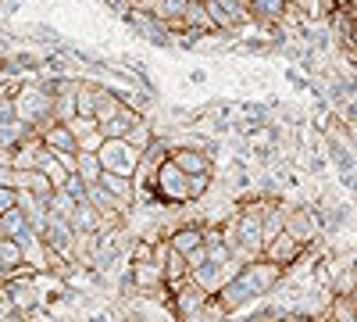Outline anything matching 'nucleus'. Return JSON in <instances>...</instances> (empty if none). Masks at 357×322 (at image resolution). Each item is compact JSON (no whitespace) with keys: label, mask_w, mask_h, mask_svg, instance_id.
Masks as SVG:
<instances>
[{"label":"nucleus","mask_w":357,"mask_h":322,"mask_svg":"<svg viewBox=\"0 0 357 322\" xmlns=\"http://www.w3.org/2000/svg\"><path fill=\"white\" fill-rule=\"evenodd\" d=\"M240 276L247 279V286L254 290L257 301H261V298L275 294V290L282 286L286 269H282V265H275V261H268V258H254V261H247V265L240 269Z\"/></svg>","instance_id":"1"},{"label":"nucleus","mask_w":357,"mask_h":322,"mask_svg":"<svg viewBox=\"0 0 357 322\" xmlns=\"http://www.w3.org/2000/svg\"><path fill=\"white\" fill-rule=\"evenodd\" d=\"M207 301H211V294L193 279H183L178 286H172V315L178 322H197V315L204 312Z\"/></svg>","instance_id":"2"},{"label":"nucleus","mask_w":357,"mask_h":322,"mask_svg":"<svg viewBox=\"0 0 357 322\" xmlns=\"http://www.w3.org/2000/svg\"><path fill=\"white\" fill-rule=\"evenodd\" d=\"M97 154H100L104 172H118V175H136L139 158H143V151H136L129 140H104Z\"/></svg>","instance_id":"3"},{"label":"nucleus","mask_w":357,"mask_h":322,"mask_svg":"<svg viewBox=\"0 0 357 322\" xmlns=\"http://www.w3.org/2000/svg\"><path fill=\"white\" fill-rule=\"evenodd\" d=\"M207 15H211L215 29H222V33H240V29H247L254 18H250V8L236 4V0H204Z\"/></svg>","instance_id":"4"},{"label":"nucleus","mask_w":357,"mask_h":322,"mask_svg":"<svg viewBox=\"0 0 357 322\" xmlns=\"http://www.w3.org/2000/svg\"><path fill=\"white\" fill-rule=\"evenodd\" d=\"M129 29H136V33L146 40V43H154V47H172L175 36H172V29L154 15V11H126L122 15Z\"/></svg>","instance_id":"5"},{"label":"nucleus","mask_w":357,"mask_h":322,"mask_svg":"<svg viewBox=\"0 0 357 322\" xmlns=\"http://www.w3.org/2000/svg\"><path fill=\"white\" fill-rule=\"evenodd\" d=\"M304 251H307V247H304L301 240H296L293 233H286V229H282V233H275V237H272V240L264 244L261 258H268V261H275V265H282V269H293L296 261L304 258Z\"/></svg>","instance_id":"6"},{"label":"nucleus","mask_w":357,"mask_h":322,"mask_svg":"<svg viewBox=\"0 0 357 322\" xmlns=\"http://www.w3.org/2000/svg\"><path fill=\"white\" fill-rule=\"evenodd\" d=\"M218 305L225 308V315L232 319V315H240V312H247V308H254V301H257V294H254V290L247 286V279L240 276V272H236L222 290H218Z\"/></svg>","instance_id":"7"},{"label":"nucleus","mask_w":357,"mask_h":322,"mask_svg":"<svg viewBox=\"0 0 357 322\" xmlns=\"http://www.w3.org/2000/svg\"><path fill=\"white\" fill-rule=\"evenodd\" d=\"M240 269H243V265H240L236 258H229L225 265H218V261H204L200 269H193V272H190V279H193V283H200V286L207 290V294H218V290H222L236 272H240Z\"/></svg>","instance_id":"8"},{"label":"nucleus","mask_w":357,"mask_h":322,"mask_svg":"<svg viewBox=\"0 0 357 322\" xmlns=\"http://www.w3.org/2000/svg\"><path fill=\"white\" fill-rule=\"evenodd\" d=\"M29 272H40L36 265H29L22 247L11 240V237H0V283H11L18 276H29Z\"/></svg>","instance_id":"9"},{"label":"nucleus","mask_w":357,"mask_h":322,"mask_svg":"<svg viewBox=\"0 0 357 322\" xmlns=\"http://www.w3.org/2000/svg\"><path fill=\"white\" fill-rule=\"evenodd\" d=\"M43 244H47V247H54L57 254H65L68 261H75L79 233H75V226H72V222L54 219V215H50V222H47V229H43Z\"/></svg>","instance_id":"10"},{"label":"nucleus","mask_w":357,"mask_h":322,"mask_svg":"<svg viewBox=\"0 0 357 322\" xmlns=\"http://www.w3.org/2000/svg\"><path fill=\"white\" fill-rule=\"evenodd\" d=\"M129 272H132V279H136L139 298H151V301H158V294L168 286V283H165V272H161L158 261H129Z\"/></svg>","instance_id":"11"},{"label":"nucleus","mask_w":357,"mask_h":322,"mask_svg":"<svg viewBox=\"0 0 357 322\" xmlns=\"http://www.w3.org/2000/svg\"><path fill=\"white\" fill-rule=\"evenodd\" d=\"M318 229H321V215L311 212L307 204H301V208H286V233H293L304 247L318 237Z\"/></svg>","instance_id":"12"},{"label":"nucleus","mask_w":357,"mask_h":322,"mask_svg":"<svg viewBox=\"0 0 357 322\" xmlns=\"http://www.w3.org/2000/svg\"><path fill=\"white\" fill-rule=\"evenodd\" d=\"M43 154H47V143H43V136H40V133H33V136H25V140L18 143V147H15V154H11V165H15L18 172L40 168Z\"/></svg>","instance_id":"13"},{"label":"nucleus","mask_w":357,"mask_h":322,"mask_svg":"<svg viewBox=\"0 0 357 322\" xmlns=\"http://www.w3.org/2000/svg\"><path fill=\"white\" fill-rule=\"evenodd\" d=\"M172 161L186 175H215V161L197 147H172Z\"/></svg>","instance_id":"14"},{"label":"nucleus","mask_w":357,"mask_h":322,"mask_svg":"<svg viewBox=\"0 0 357 322\" xmlns=\"http://www.w3.org/2000/svg\"><path fill=\"white\" fill-rule=\"evenodd\" d=\"M168 244L175 247V251H183V254H193L200 244H204V222H190V219H183L172 233H168Z\"/></svg>","instance_id":"15"},{"label":"nucleus","mask_w":357,"mask_h":322,"mask_svg":"<svg viewBox=\"0 0 357 322\" xmlns=\"http://www.w3.org/2000/svg\"><path fill=\"white\" fill-rule=\"evenodd\" d=\"M289 11V0H250V18L264 29H275Z\"/></svg>","instance_id":"16"},{"label":"nucleus","mask_w":357,"mask_h":322,"mask_svg":"<svg viewBox=\"0 0 357 322\" xmlns=\"http://www.w3.org/2000/svg\"><path fill=\"white\" fill-rule=\"evenodd\" d=\"M158 265H161L168 286H178L183 279H190V261H186V254H183V251H175L172 244H168L165 258H158Z\"/></svg>","instance_id":"17"},{"label":"nucleus","mask_w":357,"mask_h":322,"mask_svg":"<svg viewBox=\"0 0 357 322\" xmlns=\"http://www.w3.org/2000/svg\"><path fill=\"white\" fill-rule=\"evenodd\" d=\"M139 119H146V115H139L136 108L122 104V111H118L111 122H104V126H100V133H104V140H126V136H129V129H132Z\"/></svg>","instance_id":"18"},{"label":"nucleus","mask_w":357,"mask_h":322,"mask_svg":"<svg viewBox=\"0 0 357 322\" xmlns=\"http://www.w3.org/2000/svg\"><path fill=\"white\" fill-rule=\"evenodd\" d=\"M68 126H72V133H75V140H79V151H100L104 133H100L97 119H82V115H75Z\"/></svg>","instance_id":"19"},{"label":"nucleus","mask_w":357,"mask_h":322,"mask_svg":"<svg viewBox=\"0 0 357 322\" xmlns=\"http://www.w3.org/2000/svg\"><path fill=\"white\" fill-rule=\"evenodd\" d=\"M18 190H29V193L40 197V200H50L57 186L50 183V175H47V172H40V168H29V172H18Z\"/></svg>","instance_id":"20"},{"label":"nucleus","mask_w":357,"mask_h":322,"mask_svg":"<svg viewBox=\"0 0 357 322\" xmlns=\"http://www.w3.org/2000/svg\"><path fill=\"white\" fill-rule=\"evenodd\" d=\"M40 136H43V143H47L50 151H79V140H75V133H72L68 122H54Z\"/></svg>","instance_id":"21"},{"label":"nucleus","mask_w":357,"mask_h":322,"mask_svg":"<svg viewBox=\"0 0 357 322\" xmlns=\"http://www.w3.org/2000/svg\"><path fill=\"white\" fill-rule=\"evenodd\" d=\"M97 97H100V82L97 79H79L75 111L82 115V119H93V115H97Z\"/></svg>","instance_id":"22"},{"label":"nucleus","mask_w":357,"mask_h":322,"mask_svg":"<svg viewBox=\"0 0 357 322\" xmlns=\"http://www.w3.org/2000/svg\"><path fill=\"white\" fill-rule=\"evenodd\" d=\"M72 226H75V233H104V215L89 200H79L75 215H72Z\"/></svg>","instance_id":"23"},{"label":"nucleus","mask_w":357,"mask_h":322,"mask_svg":"<svg viewBox=\"0 0 357 322\" xmlns=\"http://www.w3.org/2000/svg\"><path fill=\"white\" fill-rule=\"evenodd\" d=\"M75 204H79V200H75V197L61 186V190H54V197L47 200V208H50V215H54V219H65V222H72V215H75Z\"/></svg>","instance_id":"24"},{"label":"nucleus","mask_w":357,"mask_h":322,"mask_svg":"<svg viewBox=\"0 0 357 322\" xmlns=\"http://www.w3.org/2000/svg\"><path fill=\"white\" fill-rule=\"evenodd\" d=\"M79 175H82L86 183H100L104 165H100V154L97 151H79Z\"/></svg>","instance_id":"25"},{"label":"nucleus","mask_w":357,"mask_h":322,"mask_svg":"<svg viewBox=\"0 0 357 322\" xmlns=\"http://www.w3.org/2000/svg\"><path fill=\"white\" fill-rule=\"evenodd\" d=\"M154 136H158V133H154V122H151V119H139V122L129 129V136H126V140L132 143L136 151H146V147L154 143Z\"/></svg>","instance_id":"26"},{"label":"nucleus","mask_w":357,"mask_h":322,"mask_svg":"<svg viewBox=\"0 0 357 322\" xmlns=\"http://www.w3.org/2000/svg\"><path fill=\"white\" fill-rule=\"evenodd\" d=\"M75 115V94H54V122H72Z\"/></svg>","instance_id":"27"},{"label":"nucleus","mask_w":357,"mask_h":322,"mask_svg":"<svg viewBox=\"0 0 357 322\" xmlns=\"http://www.w3.org/2000/svg\"><path fill=\"white\" fill-rule=\"evenodd\" d=\"M282 312H286V308L261 305V308H247V312H240V319H236V322H279Z\"/></svg>","instance_id":"28"},{"label":"nucleus","mask_w":357,"mask_h":322,"mask_svg":"<svg viewBox=\"0 0 357 322\" xmlns=\"http://www.w3.org/2000/svg\"><path fill=\"white\" fill-rule=\"evenodd\" d=\"M18 208V186H0V215Z\"/></svg>","instance_id":"29"},{"label":"nucleus","mask_w":357,"mask_h":322,"mask_svg":"<svg viewBox=\"0 0 357 322\" xmlns=\"http://www.w3.org/2000/svg\"><path fill=\"white\" fill-rule=\"evenodd\" d=\"M0 186H18V168L8 161H0Z\"/></svg>","instance_id":"30"},{"label":"nucleus","mask_w":357,"mask_h":322,"mask_svg":"<svg viewBox=\"0 0 357 322\" xmlns=\"http://www.w3.org/2000/svg\"><path fill=\"white\" fill-rule=\"evenodd\" d=\"M57 154V161H61L68 172H79V151H54Z\"/></svg>","instance_id":"31"},{"label":"nucleus","mask_w":357,"mask_h":322,"mask_svg":"<svg viewBox=\"0 0 357 322\" xmlns=\"http://www.w3.org/2000/svg\"><path fill=\"white\" fill-rule=\"evenodd\" d=\"M186 261H190V272H193V269H200L204 261H211V258H207V244H200L193 254H186Z\"/></svg>","instance_id":"32"},{"label":"nucleus","mask_w":357,"mask_h":322,"mask_svg":"<svg viewBox=\"0 0 357 322\" xmlns=\"http://www.w3.org/2000/svg\"><path fill=\"white\" fill-rule=\"evenodd\" d=\"M0 237H4V215H0Z\"/></svg>","instance_id":"33"},{"label":"nucleus","mask_w":357,"mask_h":322,"mask_svg":"<svg viewBox=\"0 0 357 322\" xmlns=\"http://www.w3.org/2000/svg\"><path fill=\"white\" fill-rule=\"evenodd\" d=\"M236 4H243V8H250V0H236Z\"/></svg>","instance_id":"34"},{"label":"nucleus","mask_w":357,"mask_h":322,"mask_svg":"<svg viewBox=\"0 0 357 322\" xmlns=\"http://www.w3.org/2000/svg\"><path fill=\"white\" fill-rule=\"evenodd\" d=\"M354 279H357V261H354Z\"/></svg>","instance_id":"35"}]
</instances>
